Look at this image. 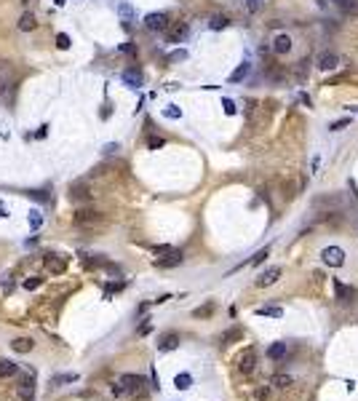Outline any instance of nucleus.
I'll return each mask as SVG.
<instances>
[{
  "label": "nucleus",
  "instance_id": "obj_9",
  "mask_svg": "<svg viewBox=\"0 0 358 401\" xmlns=\"http://www.w3.org/2000/svg\"><path fill=\"white\" fill-rule=\"evenodd\" d=\"M316 64H318V70H324V73H331V70L340 67V56L334 54V51H324V54L318 56Z\"/></svg>",
  "mask_w": 358,
  "mask_h": 401
},
{
  "label": "nucleus",
  "instance_id": "obj_6",
  "mask_svg": "<svg viewBox=\"0 0 358 401\" xmlns=\"http://www.w3.org/2000/svg\"><path fill=\"white\" fill-rule=\"evenodd\" d=\"M145 27L150 32H163V30H169V14H163V11H158V14H147L145 16Z\"/></svg>",
  "mask_w": 358,
  "mask_h": 401
},
{
  "label": "nucleus",
  "instance_id": "obj_22",
  "mask_svg": "<svg viewBox=\"0 0 358 401\" xmlns=\"http://www.w3.org/2000/svg\"><path fill=\"white\" fill-rule=\"evenodd\" d=\"M257 316H267V318H283V310L276 308V305H265V308H257Z\"/></svg>",
  "mask_w": 358,
  "mask_h": 401
},
{
  "label": "nucleus",
  "instance_id": "obj_40",
  "mask_svg": "<svg viewBox=\"0 0 358 401\" xmlns=\"http://www.w3.org/2000/svg\"><path fill=\"white\" fill-rule=\"evenodd\" d=\"M211 313V305H206V308H198V310H193V316L195 318H200V316H209Z\"/></svg>",
  "mask_w": 358,
  "mask_h": 401
},
{
  "label": "nucleus",
  "instance_id": "obj_30",
  "mask_svg": "<svg viewBox=\"0 0 358 401\" xmlns=\"http://www.w3.org/2000/svg\"><path fill=\"white\" fill-rule=\"evenodd\" d=\"M40 286H43V278H40V276H30V278L25 281V289H27V292H35V289H40Z\"/></svg>",
  "mask_w": 358,
  "mask_h": 401
},
{
  "label": "nucleus",
  "instance_id": "obj_2",
  "mask_svg": "<svg viewBox=\"0 0 358 401\" xmlns=\"http://www.w3.org/2000/svg\"><path fill=\"white\" fill-rule=\"evenodd\" d=\"M73 222H75V228H97L104 222V214L102 211H94V209H78Z\"/></svg>",
  "mask_w": 358,
  "mask_h": 401
},
{
  "label": "nucleus",
  "instance_id": "obj_49",
  "mask_svg": "<svg viewBox=\"0 0 358 401\" xmlns=\"http://www.w3.org/2000/svg\"><path fill=\"white\" fill-rule=\"evenodd\" d=\"M54 3H56V6H64V3H67V0H54Z\"/></svg>",
  "mask_w": 358,
  "mask_h": 401
},
{
  "label": "nucleus",
  "instance_id": "obj_42",
  "mask_svg": "<svg viewBox=\"0 0 358 401\" xmlns=\"http://www.w3.org/2000/svg\"><path fill=\"white\" fill-rule=\"evenodd\" d=\"M46 134H49V126H40V128H38V131H35V137H38V139H43Z\"/></svg>",
  "mask_w": 358,
  "mask_h": 401
},
{
  "label": "nucleus",
  "instance_id": "obj_46",
  "mask_svg": "<svg viewBox=\"0 0 358 401\" xmlns=\"http://www.w3.org/2000/svg\"><path fill=\"white\" fill-rule=\"evenodd\" d=\"M104 152H107V155H113V152H118V145H115V142H113V145H107Z\"/></svg>",
  "mask_w": 358,
  "mask_h": 401
},
{
  "label": "nucleus",
  "instance_id": "obj_19",
  "mask_svg": "<svg viewBox=\"0 0 358 401\" xmlns=\"http://www.w3.org/2000/svg\"><path fill=\"white\" fill-rule=\"evenodd\" d=\"M249 73H252V64H249V62L238 64V67H235V73L230 75V83H241V80H243V78H246Z\"/></svg>",
  "mask_w": 358,
  "mask_h": 401
},
{
  "label": "nucleus",
  "instance_id": "obj_39",
  "mask_svg": "<svg viewBox=\"0 0 358 401\" xmlns=\"http://www.w3.org/2000/svg\"><path fill=\"white\" fill-rule=\"evenodd\" d=\"M222 104H225V113H228V115H235V104H233V99H225Z\"/></svg>",
  "mask_w": 358,
  "mask_h": 401
},
{
  "label": "nucleus",
  "instance_id": "obj_41",
  "mask_svg": "<svg viewBox=\"0 0 358 401\" xmlns=\"http://www.w3.org/2000/svg\"><path fill=\"white\" fill-rule=\"evenodd\" d=\"M11 289H14V281H11V276H6V281H3V292L11 294Z\"/></svg>",
  "mask_w": 358,
  "mask_h": 401
},
{
  "label": "nucleus",
  "instance_id": "obj_32",
  "mask_svg": "<svg viewBox=\"0 0 358 401\" xmlns=\"http://www.w3.org/2000/svg\"><path fill=\"white\" fill-rule=\"evenodd\" d=\"M267 254H270V249L265 246V249H259V252H257V254H254L252 259H249V265H259V262H262V259H265Z\"/></svg>",
  "mask_w": 358,
  "mask_h": 401
},
{
  "label": "nucleus",
  "instance_id": "obj_36",
  "mask_svg": "<svg viewBox=\"0 0 358 401\" xmlns=\"http://www.w3.org/2000/svg\"><path fill=\"white\" fill-rule=\"evenodd\" d=\"M56 46L59 49H70V38L67 35H56Z\"/></svg>",
  "mask_w": 358,
  "mask_h": 401
},
{
  "label": "nucleus",
  "instance_id": "obj_13",
  "mask_svg": "<svg viewBox=\"0 0 358 401\" xmlns=\"http://www.w3.org/2000/svg\"><path fill=\"white\" fill-rule=\"evenodd\" d=\"M16 27H19L21 32H32L35 27H38V19H35V14H30V11H27V14H21V16H19Z\"/></svg>",
  "mask_w": 358,
  "mask_h": 401
},
{
  "label": "nucleus",
  "instance_id": "obj_24",
  "mask_svg": "<svg viewBox=\"0 0 358 401\" xmlns=\"http://www.w3.org/2000/svg\"><path fill=\"white\" fill-rule=\"evenodd\" d=\"M174 385L179 388V391H187V388L193 385V374H187V372H182V374H176V377H174Z\"/></svg>",
  "mask_w": 358,
  "mask_h": 401
},
{
  "label": "nucleus",
  "instance_id": "obj_44",
  "mask_svg": "<svg viewBox=\"0 0 358 401\" xmlns=\"http://www.w3.org/2000/svg\"><path fill=\"white\" fill-rule=\"evenodd\" d=\"M121 51H123V54H134V46H131V43H123Z\"/></svg>",
  "mask_w": 358,
  "mask_h": 401
},
{
  "label": "nucleus",
  "instance_id": "obj_45",
  "mask_svg": "<svg viewBox=\"0 0 358 401\" xmlns=\"http://www.w3.org/2000/svg\"><path fill=\"white\" fill-rule=\"evenodd\" d=\"M150 329H152V324H142L139 326V335H150Z\"/></svg>",
  "mask_w": 358,
  "mask_h": 401
},
{
  "label": "nucleus",
  "instance_id": "obj_11",
  "mask_svg": "<svg viewBox=\"0 0 358 401\" xmlns=\"http://www.w3.org/2000/svg\"><path fill=\"white\" fill-rule=\"evenodd\" d=\"M123 83H126V86H131V88H139L142 83H145V75H142L139 70L131 67V70H126V73H123Z\"/></svg>",
  "mask_w": 358,
  "mask_h": 401
},
{
  "label": "nucleus",
  "instance_id": "obj_38",
  "mask_svg": "<svg viewBox=\"0 0 358 401\" xmlns=\"http://www.w3.org/2000/svg\"><path fill=\"white\" fill-rule=\"evenodd\" d=\"M30 195H32L35 201H43V204L49 201V193H43V190H30Z\"/></svg>",
  "mask_w": 358,
  "mask_h": 401
},
{
  "label": "nucleus",
  "instance_id": "obj_33",
  "mask_svg": "<svg viewBox=\"0 0 358 401\" xmlns=\"http://www.w3.org/2000/svg\"><path fill=\"white\" fill-rule=\"evenodd\" d=\"M350 126V118H342V121H334L329 126V131H342V128H348Z\"/></svg>",
  "mask_w": 358,
  "mask_h": 401
},
{
  "label": "nucleus",
  "instance_id": "obj_3",
  "mask_svg": "<svg viewBox=\"0 0 358 401\" xmlns=\"http://www.w3.org/2000/svg\"><path fill=\"white\" fill-rule=\"evenodd\" d=\"M43 268L49 270L51 276H62L64 270H67V257H62V254H46L43 257Z\"/></svg>",
  "mask_w": 358,
  "mask_h": 401
},
{
  "label": "nucleus",
  "instance_id": "obj_37",
  "mask_svg": "<svg viewBox=\"0 0 358 401\" xmlns=\"http://www.w3.org/2000/svg\"><path fill=\"white\" fill-rule=\"evenodd\" d=\"M246 11H249V14H257V11H259V0H246Z\"/></svg>",
  "mask_w": 358,
  "mask_h": 401
},
{
  "label": "nucleus",
  "instance_id": "obj_20",
  "mask_svg": "<svg viewBox=\"0 0 358 401\" xmlns=\"http://www.w3.org/2000/svg\"><path fill=\"white\" fill-rule=\"evenodd\" d=\"M243 337V329H238V326H233V329H228V332H222V337H219V343L222 345H230L233 340H241Z\"/></svg>",
  "mask_w": 358,
  "mask_h": 401
},
{
  "label": "nucleus",
  "instance_id": "obj_47",
  "mask_svg": "<svg viewBox=\"0 0 358 401\" xmlns=\"http://www.w3.org/2000/svg\"><path fill=\"white\" fill-rule=\"evenodd\" d=\"M185 56H187L185 51H174V54H171V59H185Z\"/></svg>",
  "mask_w": 358,
  "mask_h": 401
},
{
  "label": "nucleus",
  "instance_id": "obj_4",
  "mask_svg": "<svg viewBox=\"0 0 358 401\" xmlns=\"http://www.w3.org/2000/svg\"><path fill=\"white\" fill-rule=\"evenodd\" d=\"M257 369V350L254 348H246L241 356H238V372L241 374H252Z\"/></svg>",
  "mask_w": 358,
  "mask_h": 401
},
{
  "label": "nucleus",
  "instance_id": "obj_28",
  "mask_svg": "<svg viewBox=\"0 0 358 401\" xmlns=\"http://www.w3.org/2000/svg\"><path fill=\"white\" fill-rule=\"evenodd\" d=\"M270 385H276V388H289L292 385V377L289 374H273V380H270Z\"/></svg>",
  "mask_w": 358,
  "mask_h": 401
},
{
  "label": "nucleus",
  "instance_id": "obj_16",
  "mask_svg": "<svg viewBox=\"0 0 358 401\" xmlns=\"http://www.w3.org/2000/svg\"><path fill=\"white\" fill-rule=\"evenodd\" d=\"M273 51H276V54H289L292 51V38H289V35H278V38L273 40Z\"/></svg>",
  "mask_w": 358,
  "mask_h": 401
},
{
  "label": "nucleus",
  "instance_id": "obj_34",
  "mask_svg": "<svg viewBox=\"0 0 358 401\" xmlns=\"http://www.w3.org/2000/svg\"><path fill=\"white\" fill-rule=\"evenodd\" d=\"M163 115H166V118H182V110H179L176 104H169V107L163 110Z\"/></svg>",
  "mask_w": 358,
  "mask_h": 401
},
{
  "label": "nucleus",
  "instance_id": "obj_27",
  "mask_svg": "<svg viewBox=\"0 0 358 401\" xmlns=\"http://www.w3.org/2000/svg\"><path fill=\"white\" fill-rule=\"evenodd\" d=\"M267 356H270V359H276V361H278V359H283V356H286V343H276V345H270Z\"/></svg>",
  "mask_w": 358,
  "mask_h": 401
},
{
  "label": "nucleus",
  "instance_id": "obj_31",
  "mask_svg": "<svg viewBox=\"0 0 358 401\" xmlns=\"http://www.w3.org/2000/svg\"><path fill=\"white\" fill-rule=\"evenodd\" d=\"M166 145V139L163 137H147V150H158Z\"/></svg>",
  "mask_w": 358,
  "mask_h": 401
},
{
  "label": "nucleus",
  "instance_id": "obj_21",
  "mask_svg": "<svg viewBox=\"0 0 358 401\" xmlns=\"http://www.w3.org/2000/svg\"><path fill=\"white\" fill-rule=\"evenodd\" d=\"M32 345H35V343H32L30 337H16L14 343H11V348H14L16 353H30V350H32Z\"/></svg>",
  "mask_w": 358,
  "mask_h": 401
},
{
  "label": "nucleus",
  "instance_id": "obj_43",
  "mask_svg": "<svg viewBox=\"0 0 358 401\" xmlns=\"http://www.w3.org/2000/svg\"><path fill=\"white\" fill-rule=\"evenodd\" d=\"M267 393H270V388H267V385H265V388H259V391H257V398H267Z\"/></svg>",
  "mask_w": 358,
  "mask_h": 401
},
{
  "label": "nucleus",
  "instance_id": "obj_1",
  "mask_svg": "<svg viewBox=\"0 0 358 401\" xmlns=\"http://www.w3.org/2000/svg\"><path fill=\"white\" fill-rule=\"evenodd\" d=\"M16 80H19L16 67L11 62H6V59H0V94H6V97L11 99L14 91H16Z\"/></svg>",
  "mask_w": 358,
  "mask_h": 401
},
{
  "label": "nucleus",
  "instance_id": "obj_29",
  "mask_svg": "<svg viewBox=\"0 0 358 401\" xmlns=\"http://www.w3.org/2000/svg\"><path fill=\"white\" fill-rule=\"evenodd\" d=\"M40 225H43V214H40V209H32V211H30V228H32V230H38Z\"/></svg>",
  "mask_w": 358,
  "mask_h": 401
},
{
  "label": "nucleus",
  "instance_id": "obj_50",
  "mask_svg": "<svg viewBox=\"0 0 358 401\" xmlns=\"http://www.w3.org/2000/svg\"><path fill=\"white\" fill-rule=\"evenodd\" d=\"M350 113H358V104H353V107H348Z\"/></svg>",
  "mask_w": 358,
  "mask_h": 401
},
{
  "label": "nucleus",
  "instance_id": "obj_17",
  "mask_svg": "<svg viewBox=\"0 0 358 401\" xmlns=\"http://www.w3.org/2000/svg\"><path fill=\"white\" fill-rule=\"evenodd\" d=\"M16 374H19V367L14 361H8V359L0 361V380H6V377H16Z\"/></svg>",
  "mask_w": 358,
  "mask_h": 401
},
{
  "label": "nucleus",
  "instance_id": "obj_10",
  "mask_svg": "<svg viewBox=\"0 0 358 401\" xmlns=\"http://www.w3.org/2000/svg\"><path fill=\"white\" fill-rule=\"evenodd\" d=\"M182 259H185V254H182V252H179V249H171V252L166 254L163 259H155V265L166 270V268H176V265H182Z\"/></svg>",
  "mask_w": 358,
  "mask_h": 401
},
{
  "label": "nucleus",
  "instance_id": "obj_18",
  "mask_svg": "<svg viewBox=\"0 0 358 401\" xmlns=\"http://www.w3.org/2000/svg\"><path fill=\"white\" fill-rule=\"evenodd\" d=\"M185 35H187V25H174L169 30V43H182Z\"/></svg>",
  "mask_w": 358,
  "mask_h": 401
},
{
  "label": "nucleus",
  "instance_id": "obj_12",
  "mask_svg": "<svg viewBox=\"0 0 358 401\" xmlns=\"http://www.w3.org/2000/svg\"><path fill=\"white\" fill-rule=\"evenodd\" d=\"M70 198H73V201H91L88 185H83V182H75L73 187H70Z\"/></svg>",
  "mask_w": 358,
  "mask_h": 401
},
{
  "label": "nucleus",
  "instance_id": "obj_14",
  "mask_svg": "<svg viewBox=\"0 0 358 401\" xmlns=\"http://www.w3.org/2000/svg\"><path fill=\"white\" fill-rule=\"evenodd\" d=\"M334 292H337V300H342V302H350L355 297V289L345 286L342 281H334Z\"/></svg>",
  "mask_w": 358,
  "mask_h": 401
},
{
  "label": "nucleus",
  "instance_id": "obj_15",
  "mask_svg": "<svg viewBox=\"0 0 358 401\" xmlns=\"http://www.w3.org/2000/svg\"><path fill=\"white\" fill-rule=\"evenodd\" d=\"M176 345H179V335L169 332V335H163V337H161V343H158V350H163V353H169V350H174Z\"/></svg>",
  "mask_w": 358,
  "mask_h": 401
},
{
  "label": "nucleus",
  "instance_id": "obj_35",
  "mask_svg": "<svg viewBox=\"0 0 358 401\" xmlns=\"http://www.w3.org/2000/svg\"><path fill=\"white\" fill-rule=\"evenodd\" d=\"M171 252V246H166V243H161V246H152V254L155 257H161V254H169Z\"/></svg>",
  "mask_w": 358,
  "mask_h": 401
},
{
  "label": "nucleus",
  "instance_id": "obj_5",
  "mask_svg": "<svg viewBox=\"0 0 358 401\" xmlns=\"http://www.w3.org/2000/svg\"><path fill=\"white\" fill-rule=\"evenodd\" d=\"M321 259H324V265L329 268H342L345 265V252L340 246H326L324 252H321Z\"/></svg>",
  "mask_w": 358,
  "mask_h": 401
},
{
  "label": "nucleus",
  "instance_id": "obj_8",
  "mask_svg": "<svg viewBox=\"0 0 358 401\" xmlns=\"http://www.w3.org/2000/svg\"><path fill=\"white\" fill-rule=\"evenodd\" d=\"M16 393H19L21 401H32V398H35V377H32V374H25V377H21Z\"/></svg>",
  "mask_w": 358,
  "mask_h": 401
},
{
  "label": "nucleus",
  "instance_id": "obj_26",
  "mask_svg": "<svg viewBox=\"0 0 358 401\" xmlns=\"http://www.w3.org/2000/svg\"><path fill=\"white\" fill-rule=\"evenodd\" d=\"M228 25H230V19H228V16H222V14L211 16V21H209V27H211V30H225Z\"/></svg>",
  "mask_w": 358,
  "mask_h": 401
},
{
  "label": "nucleus",
  "instance_id": "obj_25",
  "mask_svg": "<svg viewBox=\"0 0 358 401\" xmlns=\"http://www.w3.org/2000/svg\"><path fill=\"white\" fill-rule=\"evenodd\" d=\"M118 14L123 16V25L131 27V19H134V8H131L128 3H121V6H118Z\"/></svg>",
  "mask_w": 358,
  "mask_h": 401
},
{
  "label": "nucleus",
  "instance_id": "obj_23",
  "mask_svg": "<svg viewBox=\"0 0 358 401\" xmlns=\"http://www.w3.org/2000/svg\"><path fill=\"white\" fill-rule=\"evenodd\" d=\"M334 3H337L340 11H345V14L358 16V0H334Z\"/></svg>",
  "mask_w": 358,
  "mask_h": 401
},
{
  "label": "nucleus",
  "instance_id": "obj_7",
  "mask_svg": "<svg viewBox=\"0 0 358 401\" xmlns=\"http://www.w3.org/2000/svg\"><path fill=\"white\" fill-rule=\"evenodd\" d=\"M281 273H283V268L281 265H273V268H267L265 273H259V278L254 281V284L259 286V289H265V286H273L276 281L281 278Z\"/></svg>",
  "mask_w": 358,
  "mask_h": 401
},
{
  "label": "nucleus",
  "instance_id": "obj_48",
  "mask_svg": "<svg viewBox=\"0 0 358 401\" xmlns=\"http://www.w3.org/2000/svg\"><path fill=\"white\" fill-rule=\"evenodd\" d=\"M0 217H8V209H6V204H0Z\"/></svg>",
  "mask_w": 358,
  "mask_h": 401
}]
</instances>
